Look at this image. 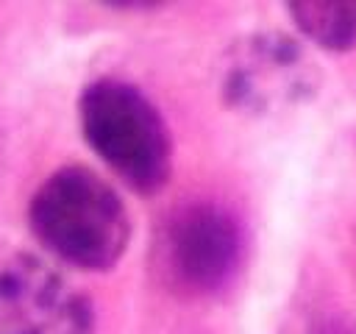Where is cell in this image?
Returning a JSON list of instances; mask_svg holds the SVG:
<instances>
[{
    "mask_svg": "<svg viewBox=\"0 0 356 334\" xmlns=\"http://www.w3.org/2000/svg\"><path fill=\"white\" fill-rule=\"evenodd\" d=\"M78 122L92 153L136 195L172 175V136L159 106L131 81L103 75L78 95Z\"/></svg>",
    "mask_w": 356,
    "mask_h": 334,
    "instance_id": "obj_2",
    "label": "cell"
},
{
    "mask_svg": "<svg viewBox=\"0 0 356 334\" xmlns=\"http://www.w3.org/2000/svg\"><path fill=\"white\" fill-rule=\"evenodd\" d=\"M28 228L53 259L86 273L111 270L131 242L125 200L86 164H64L36 186Z\"/></svg>",
    "mask_w": 356,
    "mask_h": 334,
    "instance_id": "obj_1",
    "label": "cell"
},
{
    "mask_svg": "<svg viewBox=\"0 0 356 334\" xmlns=\"http://www.w3.org/2000/svg\"><path fill=\"white\" fill-rule=\"evenodd\" d=\"M320 70L303 45L278 31L236 39L222 58L220 97L239 114H270L314 95Z\"/></svg>",
    "mask_w": 356,
    "mask_h": 334,
    "instance_id": "obj_4",
    "label": "cell"
},
{
    "mask_svg": "<svg viewBox=\"0 0 356 334\" xmlns=\"http://www.w3.org/2000/svg\"><path fill=\"white\" fill-rule=\"evenodd\" d=\"M108 8H145V11H150V8H159V3H106Z\"/></svg>",
    "mask_w": 356,
    "mask_h": 334,
    "instance_id": "obj_7",
    "label": "cell"
},
{
    "mask_svg": "<svg viewBox=\"0 0 356 334\" xmlns=\"http://www.w3.org/2000/svg\"><path fill=\"white\" fill-rule=\"evenodd\" d=\"M242 253L239 220L209 200L175 209L156 237V270L172 292L186 298L222 292L239 273Z\"/></svg>",
    "mask_w": 356,
    "mask_h": 334,
    "instance_id": "obj_3",
    "label": "cell"
},
{
    "mask_svg": "<svg viewBox=\"0 0 356 334\" xmlns=\"http://www.w3.org/2000/svg\"><path fill=\"white\" fill-rule=\"evenodd\" d=\"M295 28L323 50L356 47V0H295L286 6Z\"/></svg>",
    "mask_w": 356,
    "mask_h": 334,
    "instance_id": "obj_6",
    "label": "cell"
},
{
    "mask_svg": "<svg viewBox=\"0 0 356 334\" xmlns=\"http://www.w3.org/2000/svg\"><path fill=\"white\" fill-rule=\"evenodd\" d=\"M0 334H95L92 298L33 253L0 259Z\"/></svg>",
    "mask_w": 356,
    "mask_h": 334,
    "instance_id": "obj_5",
    "label": "cell"
}]
</instances>
